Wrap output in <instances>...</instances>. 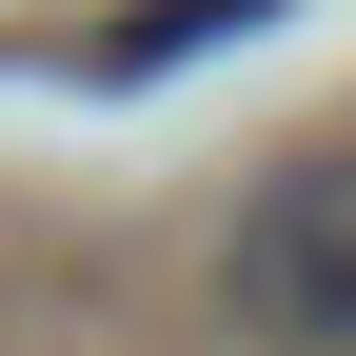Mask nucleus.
I'll use <instances>...</instances> for the list:
<instances>
[{
  "mask_svg": "<svg viewBox=\"0 0 356 356\" xmlns=\"http://www.w3.org/2000/svg\"><path fill=\"white\" fill-rule=\"evenodd\" d=\"M218 317L257 356H356V159H277L218 238Z\"/></svg>",
  "mask_w": 356,
  "mask_h": 356,
  "instance_id": "obj_1",
  "label": "nucleus"
},
{
  "mask_svg": "<svg viewBox=\"0 0 356 356\" xmlns=\"http://www.w3.org/2000/svg\"><path fill=\"white\" fill-rule=\"evenodd\" d=\"M257 20H277V0H119L79 60H99V79H159V60H218V40H257Z\"/></svg>",
  "mask_w": 356,
  "mask_h": 356,
  "instance_id": "obj_2",
  "label": "nucleus"
}]
</instances>
